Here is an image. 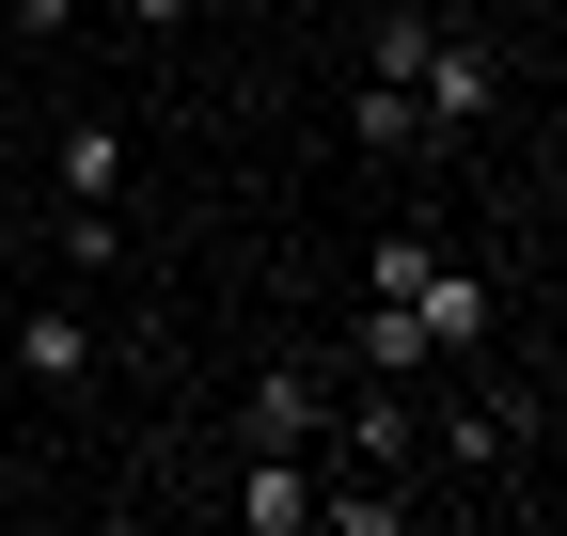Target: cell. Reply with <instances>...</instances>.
I'll use <instances>...</instances> for the list:
<instances>
[{
	"label": "cell",
	"instance_id": "6da1fadb",
	"mask_svg": "<svg viewBox=\"0 0 567 536\" xmlns=\"http://www.w3.org/2000/svg\"><path fill=\"white\" fill-rule=\"evenodd\" d=\"M410 111H425V143H457V126H488V111H505V48H488V32H425V63H410Z\"/></svg>",
	"mask_w": 567,
	"mask_h": 536
},
{
	"label": "cell",
	"instance_id": "7a4b0ae2",
	"mask_svg": "<svg viewBox=\"0 0 567 536\" xmlns=\"http://www.w3.org/2000/svg\"><path fill=\"white\" fill-rule=\"evenodd\" d=\"M410 331H425V363H473V348H488V268L425 252V268H410Z\"/></svg>",
	"mask_w": 567,
	"mask_h": 536
},
{
	"label": "cell",
	"instance_id": "3957f363",
	"mask_svg": "<svg viewBox=\"0 0 567 536\" xmlns=\"http://www.w3.org/2000/svg\"><path fill=\"white\" fill-rule=\"evenodd\" d=\"M237 426H252V442H316V426H331V363H300V348H284V363H252Z\"/></svg>",
	"mask_w": 567,
	"mask_h": 536
},
{
	"label": "cell",
	"instance_id": "277c9868",
	"mask_svg": "<svg viewBox=\"0 0 567 536\" xmlns=\"http://www.w3.org/2000/svg\"><path fill=\"white\" fill-rule=\"evenodd\" d=\"M252 536H316V474H300V442H252L237 457V489H221Z\"/></svg>",
	"mask_w": 567,
	"mask_h": 536
},
{
	"label": "cell",
	"instance_id": "5b68a950",
	"mask_svg": "<svg viewBox=\"0 0 567 536\" xmlns=\"http://www.w3.org/2000/svg\"><path fill=\"white\" fill-rule=\"evenodd\" d=\"M48 174H63V221H111V189H126V126H111V111H80V126L48 143Z\"/></svg>",
	"mask_w": 567,
	"mask_h": 536
},
{
	"label": "cell",
	"instance_id": "8992f818",
	"mask_svg": "<svg viewBox=\"0 0 567 536\" xmlns=\"http://www.w3.org/2000/svg\"><path fill=\"white\" fill-rule=\"evenodd\" d=\"M442 457H457V474H520V394H505V379H488V394H473V411L442 426Z\"/></svg>",
	"mask_w": 567,
	"mask_h": 536
},
{
	"label": "cell",
	"instance_id": "52a82bcc",
	"mask_svg": "<svg viewBox=\"0 0 567 536\" xmlns=\"http://www.w3.org/2000/svg\"><path fill=\"white\" fill-rule=\"evenodd\" d=\"M347 457H363V474H410V394H394V379L347 394Z\"/></svg>",
	"mask_w": 567,
	"mask_h": 536
},
{
	"label": "cell",
	"instance_id": "ba28073f",
	"mask_svg": "<svg viewBox=\"0 0 567 536\" xmlns=\"http://www.w3.org/2000/svg\"><path fill=\"white\" fill-rule=\"evenodd\" d=\"M17 363H32V379H95V331H80V300H32V316H17Z\"/></svg>",
	"mask_w": 567,
	"mask_h": 536
},
{
	"label": "cell",
	"instance_id": "9c48e42d",
	"mask_svg": "<svg viewBox=\"0 0 567 536\" xmlns=\"http://www.w3.org/2000/svg\"><path fill=\"white\" fill-rule=\"evenodd\" d=\"M347 143H363V158H410V143H425L410 80H363V95H347Z\"/></svg>",
	"mask_w": 567,
	"mask_h": 536
},
{
	"label": "cell",
	"instance_id": "30bf717a",
	"mask_svg": "<svg viewBox=\"0 0 567 536\" xmlns=\"http://www.w3.org/2000/svg\"><path fill=\"white\" fill-rule=\"evenodd\" d=\"M347 363H363V379H410V363H425V331H410V300H363V331H347Z\"/></svg>",
	"mask_w": 567,
	"mask_h": 536
},
{
	"label": "cell",
	"instance_id": "8fae6325",
	"mask_svg": "<svg viewBox=\"0 0 567 536\" xmlns=\"http://www.w3.org/2000/svg\"><path fill=\"white\" fill-rule=\"evenodd\" d=\"M316 520H331V536H410V489H379V474H363V489H316Z\"/></svg>",
	"mask_w": 567,
	"mask_h": 536
},
{
	"label": "cell",
	"instance_id": "7c38bea8",
	"mask_svg": "<svg viewBox=\"0 0 567 536\" xmlns=\"http://www.w3.org/2000/svg\"><path fill=\"white\" fill-rule=\"evenodd\" d=\"M205 17V0H126V32H189Z\"/></svg>",
	"mask_w": 567,
	"mask_h": 536
},
{
	"label": "cell",
	"instance_id": "4fadbf2b",
	"mask_svg": "<svg viewBox=\"0 0 567 536\" xmlns=\"http://www.w3.org/2000/svg\"><path fill=\"white\" fill-rule=\"evenodd\" d=\"M0 143H17V80H0Z\"/></svg>",
	"mask_w": 567,
	"mask_h": 536
}]
</instances>
